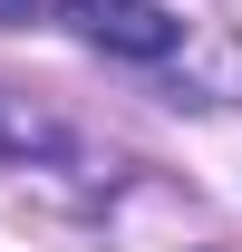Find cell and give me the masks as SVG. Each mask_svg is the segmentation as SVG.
<instances>
[{
	"label": "cell",
	"mask_w": 242,
	"mask_h": 252,
	"mask_svg": "<svg viewBox=\"0 0 242 252\" xmlns=\"http://www.w3.org/2000/svg\"><path fill=\"white\" fill-rule=\"evenodd\" d=\"M0 20H30V0H0Z\"/></svg>",
	"instance_id": "7a4b0ae2"
},
{
	"label": "cell",
	"mask_w": 242,
	"mask_h": 252,
	"mask_svg": "<svg viewBox=\"0 0 242 252\" xmlns=\"http://www.w3.org/2000/svg\"><path fill=\"white\" fill-rule=\"evenodd\" d=\"M68 20H78L97 49H117V59H165V49H175V20H165L155 0H68Z\"/></svg>",
	"instance_id": "6da1fadb"
}]
</instances>
